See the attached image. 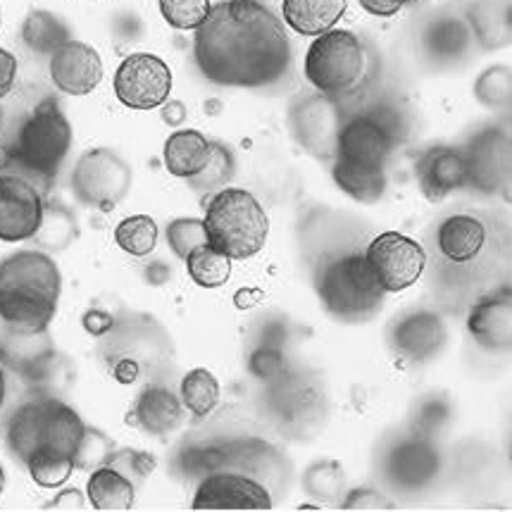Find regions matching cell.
<instances>
[{"instance_id": "6da1fadb", "label": "cell", "mask_w": 512, "mask_h": 512, "mask_svg": "<svg viewBox=\"0 0 512 512\" xmlns=\"http://www.w3.org/2000/svg\"><path fill=\"white\" fill-rule=\"evenodd\" d=\"M193 62L210 84L265 89L291 72L293 48L270 5L220 0L193 31Z\"/></svg>"}, {"instance_id": "7a4b0ae2", "label": "cell", "mask_w": 512, "mask_h": 512, "mask_svg": "<svg viewBox=\"0 0 512 512\" xmlns=\"http://www.w3.org/2000/svg\"><path fill=\"white\" fill-rule=\"evenodd\" d=\"M62 293L60 267L46 251H17L0 260V322L48 329Z\"/></svg>"}, {"instance_id": "3957f363", "label": "cell", "mask_w": 512, "mask_h": 512, "mask_svg": "<svg viewBox=\"0 0 512 512\" xmlns=\"http://www.w3.org/2000/svg\"><path fill=\"white\" fill-rule=\"evenodd\" d=\"M98 353L117 384H155L170 372L174 343L155 317L127 312L103 336Z\"/></svg>"}, {"instance_id": "277c9868", "label": "cell", "mask_w": 512, "mask_h": 512, "mask_svg": "<svg viewBox=\"0 0 512 512\" xmlns=\"http://www.w3.org/2000/svg\"><path fill=\"white\" fill-rule=\"evenodd\" d=\"M84 434L86 424L79 412L43 391L22 403L5 424V443L20 462H27L39 451H58L74 458Z\"/></svg>"}, {"instance_id": "5b68a950", "label": "cell", "mask_w": 512, "mask_h": 512, "mask_svg": "<svg viewBox=\"0 0 512 512\" xmlns=\"http://www.w3.org/2000/svg\"><path fill=\"white\" fill-rule=\"evenodd\" d=\"M10 155L17 174L39 189L58 177L72 148V124L53 96L43 98L24 117L12 141ZM41 191V189H39Z\"/></svg>"}, {"instance_id": "8992f818", "label": "cell", "mask_w": 512, "mask_h": 512, "mask_svg": "<svg viewBox=\"0 0 512 512\" xmlns=\"http://www.w3.org/2000/svg\"><path fill=\"white\" fill-rule=\"evenodd\" d=\"M208 246L229 260H248L265 248L270 236V217L251 191L224 186L205 205Z\"/></svg>"}, {"instance_id": "52a82bcc", "label": "cell", "mask_w": 512, "mask_h": 512, "mask_svg": "<svg viewBox=\"0 0 512 512\" xmlns=\"http://www.w3.org/2000/svg\"><path fill=\"white\" fill-rule=\"evenodd\" d=\"M374 58L367 43L346 29L315 36L305 55V77L324 96H358L372 77Z\"/></svg>"}, {"instance_id": "ba28073f", "label": "cell", "mask_w": 512, "mask_h": 512, "mask_svg": "<svg viewBox=\"0 0 512 512\" xmlns=\"http://www.w3.org/2000/svg\"><path fill=\"white\" fill-rule=\"evenodd\" d=\"M317 293L324 310L343 324L370 322L382 310L386 291L365 255H341L317 274Z\"/></svg>"}, {"instance_id": "9c48e42d", "label": "cell", "mask_w": 512, "mask_h": 512, "mask_svg": "<svg viewBox=\"0 0 512 512\" xmlns=\"http://www.w3.org/2000/svg\"><path fill=\"white\" fill-rule=\"evenodd\" d=\"M267 412L282 434L310 439L329 417V398L322 379L293 370L279 374L267 391Z\"/></svg>"}, {"instance_id": "30bf717a", "label": "cell", "mask_w": 512, "mask_h": 512, "mask_svg": "<svg viewBox=\"0 0 512 512\" xmlns=\"http://www.w3.org/2000/svg\"><path fill=\"white\" fill-rule=\"evenodd\" d=\"M131 189L129 162L110 148H91L77 160L72 172L74 198L86 208L115 210Z\"/></svg>"}, {"instance_id": "8fae6325", "label": "cell", "mask_w": 512, "mask_h": 512, "mask_svg": "<svg viewBox=\"0 0 512 512\" xmlns=\"http://www.w3.org/2000/svg\"><path fill=\"white\" fill-rule=\"evenodd\" d=\"M465 186L484 196L505 193L512 172V141L501 127H484L465 143Z\"/></svg>"}, {"instance_id": "7c38bea8", "label": "cell", "mask_w": 512, "mask_h": 512, "mask_svg": "<svg viewBox=\"0 0 512 512\" xmlns=\"http://www.w3.org/2000/svg\"><path fill=\"white\" fill-rule=\"evenodd\" d=\"M396 146L398 141L382 124L374 122L367 112L358 110L351 117H343L332 162L348 170L386 172Z\"/></svg>"}, {"instance_id": "4fadbf2b", "label": "cell", "mask_w": 512, "mask_h": 512, "mask_svg": "<svg viewBox=\"0 0 512 512\" xmlns=\"http://www.w3.org/2000/svg\"><path fill=\"white\" fill-rule=\"evenodd\" d=\"M343 124V112L336 98L324 93L301 96L289 108V129L303 151L317 160H332Z\"/></svg>"}, {"instance_id": "5bb4252c", "label": "cell", "mask_w": 512, "mask_h": 512, "mask_svg": "<svg viewBox=\"0 0 512 512\" xmlns=\"http://www.w3.org/2000/svg\"><path fill=\"white\" fill-rule=\"evenodd\" d=\"M172 70L160 55L131 53L115 72V96L129 110H155L170 101Z\"/></svg>"}, {"instance_id": "9a60e30c", "label": "cell", "mask_w": 512, "mask_h": 512, "mask_svg": "<svg viewBox=\"0 0 512 512\" xmlns=\"http://www.w3.org/2000/svg\"><path fill=\"white\" fill-rule=\"evenodd\" d=\"M0 362L22 377L24 382L41 391L58 370V353L48 329H20L12 324H0Z\"/></svg>"}, {"instance_id": "2e32d148", "label": "cell", "mask_w": 512, "mask_h": 512, "mask_svg": "<svg viewBox=\"0 0 512 512\" xmlns=\"http://www.w3.org/2000/svg\"><path fill=\"white\" fill-rule=\"evenodd\" d=\"M365 255L386 293H398L417 284L427 267V251L401 231H384L372 239Z\"/></svg>"}, {"instance_id": "e0dca14e", "label": "cell", "mask_w": 512, "mask_h": 512, "mask_svg": "<svg viewBox=\"0 0 512 512\" xmlns=\"http://www.w3.org/2000/svg\"><path fill=\"white\" fill-rule=\"evenodd\" d=\"M272 491L258 479L236 470H217L198 479L193 510H270Z\"/></svg>"}, {"instance_id": "ac0fdd59", "label": "cell", "mask_w": 512, "mask_h": 512, "mask_svg": "<svg viewBox=\"0 0 512 512\" xmlns=\"http://www.w3.org/2000/svg\"><path fill=\"white\" fill-rule=\"evenodd\" d=\"M384 479L398 491H422L439 477L441 453L432 439L410 434L391 443L382 458Z\"/></svg>"}, {"instance_id": "d6986e66", "label": "cell", "mask_w": 512, "mask_h": 512, "mask_svg": "<svg viewBox=\"0 0 512 512\" xmlns=\"http://www.w3.org/2000/svg\"><path fill=\"white\" fill-rule=\"evenodd\" d=\"M43 196L20 174H0V241H31L43 220Z\"/></svg>"}, {"instance_id": "ffe728a7", "label": "cell", "mask_w": 512, "mask_h": 512, "mask_svg": "<svg viewBox=\"0 0 512 512\" xmlns=\"http://www.w3.org/2000/svg\"><path fill=\"white\" fill-rule=\"evenodd\" d=\"M448 341V327L434 310H410L391 324V351L405 362L422 365L434 360Z\"/></svg>"}, {"instance_id": "44dd1931", "label": "cell", "mask_w": 512, "mask_h": 512, "mask_svg": "<svg viewBox=\"0 0 512 512\" xmlns=\"http://www.w3.org/2000/svg\"><path fill=\"white\" fill-rule=\"evenodd\" d=\"M51 79L67 96H89L103 81V60L84 41H67L51 55Z\"/></svg>"}, {"instance_id": "7402d4cb", "label": "cell", "mask_w": 512, "mask_h": 512, "mask_svg": "<svg viewBox=\"0 0 512 512\" xmlns=\"http://www.w3.org/2000/svg\"><path fill=\"white\" fill-rule=\"evenodd\" d=\"M472 339L486 351H510L512 343V291L510 286L486 293L472 305L467 317Z\"/></svg>"}, {"instance_id": "603a6c76", "label": "cell", "mask_w": 512, "mask_h": 512, "mask_svg": "<svg viewBox=\"0 0 512 512\" xmlns=\"http://www.w3.org/2000/svg\"><path fill=\"white\" fill-rule=\"evenodd\" d=\"M415 177L427 201H446L451 193L465 189V160H462V151L455 146L427 148L415 162Z\"/></svg>"}, {"instance_id": "cb8c5ba5", "label": "cell", "mask_w": 512, "mask_h": 512, "mask_svg": "<svg viewBox=\"0 0 512 512\" xmlns=\"http://www.w3.org/2000/svg\"><path fill=\"white\" fill-rule=\"evenodd\" d=\"M184 422V403L170 386L162 382L146 384L134 410L129 412V424L143 429L151 436H170Z\"/></svg>"}, {"instance_id": "d4e9b609", "label": "cell", "mask_w": 512, "mask_h": 512, "mask_svg": "<svg viewBox=\"0 0 512 512\" xmlns=\"http://www.w3.org/2000/svg\"><path fill=\"white\" fill-rule=\"evenodd\" d=\"M436 246L439 253L453 265H470L482 255L486 246V227L474 215H451L436 229Z\"/></svg>"}, {"instance_id": "484cf974", "label": "cell", "mask_w": 512, "mask_h": 512, "mask_svg": "<svg viewBox=\"0 0 512 512\" xmlns=\"http://www.w3.org/2000/svg\"><path fill=\"white\" fill-rule=\"evenodd\" d=\"M467 27L472 31V39L484 51H498L505 48L512 39L510 3L508 0H474L465 8Z\"/></svg>"}, {"instance_id": "4316f807", "label": "cell", "mask_w": 512, "mask_h": 512, "mask_svg": "<svg viewBox=\"0 0 512 512\" xmlns=\"http://www.w3.org/2000/svg\"><path fill=\"white\" fill-rule=\"evenodd\" d=\"M472 41V31L460 17H436L422 31L424 53L441 65L467 58Z\"/></svg>"}, {"instance_id": "83f0119b", "label": "cell", "mask_w": 512, "mask_h": 512, "mask_svg": "<svg viewBox=\"0 0 512 512\" xmlns=\"http://www.w3.org/2000/svg\"><path fill=\"white\" fill-rule=\"evenodd\" d=\"M346 10L348 0H284L282 22L301 36H320L334 29Z\"/></svg>"}, {"instance_id": "f1b7e54d", "label": "cell", "mask_w": 512, "mask_h": 512, "mask_svg": "<svg viewBox=\"0 0 512 512\" xmlns=\"http://www.w3.org/2000/svg\"><path fill=\"white\" fill-rule=\"evenodd\" d=\"M141 486L129 479L127 474L117 470L112 465L96 467L89 477V486H86V496L89 503L96 510L105 512H122L131 510L136 503V493Z\"/></svg>"}, {"instance_id": "f546056e", "label": "cell", "mask_w": 512, "mask_h": 512, "mask_svg": "<svg viewBox=\"0 0 512 512\" xmlns=\"http://www.w3.org/2000/svg\"><path fill=\"white\" fill-rule=\"evenodd\" d=\"M165 167L172 177L191 179L203 170L210 158L208 136L198 129H177L170 139L165 141Z\"/></svg>"}, {"instance_id": "4dcf8cb0", "label": "cell", "mask_w": 512, "mask_h": 512, "mask_svg": "<svg viewBox=\"0 0 512 512\" xmlns=\"http://www.w3.org/2000/svg\"><path fill=\"white\" fill-rule=\"evenodd\" d=\"M22 41L31 53L53 55L72 41V31L62 17L51 10H31L22 24Z\"/></svg>"}, {"instance_id": "1f68e13d", "label": "cell", "mask_w": 512, "mask_h": 512, "mask_svg": "<svg viewBox=\"0 0 512 512\" xmlns=\"http://www.w3.org/2000/svg\"><path fill=\"white\" fill-rule=\"evenodd\" d=\"M179 398L184 403V408L191 412L196 420H205V417L212 415V410L220 405L222 389L217 377L205 367H196L181 379L179 386Z\"/></svg>"}, {"instance_id": "d6a6232c", "label": "cell", "mask_w": 512, "mask_h": 512, "mask_svg": "<svg viewBox=\"0 0 512 512\" xmlns=\"http://www.w3.org/2000/svg\"><path fill=\"white\" fill-rule=\"evenodd\" d=\"M77 234V220H74V215L65 208V205L43 203L41 227L31 241H34L41 251H65V248L77 239Z\"/></svg>"}, {"instance_id": "836d02e7", "label": "cell", "mask_w": 512, "mask_h": 512, "mask_svg": "<svg viewBox=\"0 0 512 512\" xmlns=\"http://www.w3.org/2000/svg\"><path fill=\"white\" fill-rule=\"evenodd\" d=\"M303 486L315 501L341 505L346 496V472L336 460H317L305 470Z\"/></svg>"}, {"instance_id": "e575fe53", "label": "cell", "mask_w": 512, "mask_h": 512, "mask_svg": "<svg viewBox=\"0 0 512 512\" xmlns=\"http://www.w3.org/2000/svg\"><path fill=\"white\" fill-rule=\"evenodd\" d=\"M332 177L336 186L351 196L353 201L374 205L386 196V172H362V170H348V167L332 165Z\"/></svg>"}, {"instance_id": "d590c367", "label": "cell", "mask_w": 512, "mask_h": 512, "mask_svg": "<svg viewBox=\"0 0 512 512\" xmlns=\"http://www.w3.org/2000/svg\"><path fill=\"white\" fill-rule=\"evenodd\" d=\"M184 262L189 277L198 286H203V289H220L231 277V260L224 253L208 246V243L198 248V251H193Z\"/></svg>"}, {"instance_id": "8d00e7d4", "label": "cell", "mask_w": 512, "mask_h": 512, "mask_svg": "<svg viewBox=\"0 0 512 512\" xmlns=\"http://www.w3.org/2000/svg\"><path fill=\"white\" fill-rule=\"evenodd\" d=\"M234 174H236L234 153H231L224 143L210 141L208 162H205V167L196 174V177L186 181H189V186L196 193H210L212 196V191H220L224 186H229V181L234 179Z\"/></svg>"}, {"instance_id": "74e56055", "label": "cell", "mask_w": 512, "mask_h": 512, "mask_svg": "<svg viewBox=\"0 0 512 512\" xmlns=\"http://www.w3.org/2000/svg\"><path fill=\"white\" fill-rule=\"evenodd\" d=\"M115 243L134 258H146L158 246V224L151 215H131L117 224Z\"/></svg>"}, {"instance_id": "f35d334b", "label": "cell", "mask_w": 512, "mask_h": 512, "mask_svg": "<svg viewBox=\"0 0 512 512\" xmlns=\"http://www.w3.org/2000/svg\"><path fill=\"white\" fill-rule=\"evenodd\" d=\"M36 484L41 489H60L67 479L72 477V472L77 470L74 458L58 451H39L24 462Z\"/></svg>"}, {"instance_id": "ab89813d", "label": "cell", "mask_w": 512, "mask_h": 512, "mask_svg": "<svg viewBox=\"0 0 512 512\" xmlns=\"http://www.w3.org/2000/svg\"><path fill=\"white\" fill-rule=\"evenodd\" d=\"M512 96V72L505 65H493L474 81V98L489 110H505Z\"/></svg>"}, {"instance_id": "60d3db41", "label": "cell", "mask_w": 512, "mask_h": 512, "mask_svg": "<svg viewBox=\"0 0 512 512\" xmlns=\"http://www.w3.org/2000/svg\"><path fill=\"white\" fill-rule=\"evenodd\" d=\"M167 243H170L172 253L179 260H186L193 251L203 248L208 243V234H205L203 220L196 217H179L167 224Z\"/></svg>"}, {"instance_id": "b9f144b4", "label": "cell", "mask_w": 512, "mask_h": 512, "mask_svg": "<svg viewBox=\"0 0 512 512\" xmlns=\"http://www.w3.org/2000/svg\"><path fill=\"white\" fill-rule=\"evenodd\" d=\"M210 0H160L162 20L179 31H196L208 17Z\"/></svg>"}, {"instance_id": "7bdbcfd3", "label": "cell", "mask_w": 512, "mask_h": 512, "mask_svg": "<svg viewBox=\"0 0 512 512\" xmlns=\"http://www.w3.org/2000/svg\"><path fill=\"white\" fill-rule=\"evenodd\" d=\"M112 453H115V443H112L103 432H98V429L86 427L84 441H81L79 451L74 455V465H77L79 470L93 472L96 467L108 465Z\"/></svg>"}, {"instance_id": "ee69618b", "label": "cell", "mask_w": 512, "mask_h": 512, "mask_svg": "<svg viewBox=\"0 0 512 512\" xmlns=\"http://www.w3.org/2000/svg\"><path fill=\"white\" fill-rule=\"evenodd\" d=\"M248 370L255 379L270 384L279 374H284L289 367H286V355L277 343H260L258 348L251 353V360H248Z\"/></svg>"}, {"instance_id": "f6af8a7d", "label": "cell", "mask_w": 512, "mask_h": 512, "mask_svg": "<svg viewBox=\"0 0 512 512\" xmlns=\"http://www.w3.org/2000/svg\"><path fill=\"white\" fill-rule=\"evenodd\" d=\"M448 417H451V412H448V403L443 398H427L417 410L415 420H412V434H420L424 439L434 441V436L446 427Z\"/></svg>"}, {"instance_id": "bcb514c9", "label": "cell", "mask_w": 512, "mask_h": 512, "mask_svg": "<svg viewBox=\"0 0 512 512\" xmlns=\"http://www.w3.org/2000/svg\"><path fill=\"white\" fill-rule=\"evenodd\" d=\"M108 465L117 467V470L124 472L129 479H134V482L141 486L155 470V458L151 453L134 451V448H122V451H117L115 448V453L110 455Z\"/></svg>"}, {"instance_id": "7dc6e473", "label": "cell", "mask_w": 512, "mask_h": 512, "mask_svg": "<svg viewBox=\"0 0 512 512\" xmlns=\"http://www.w3.org/2000/svg\"><path fill=\"white\" fill-rule=\"evenodd\" d=\"M343 510H393V503L374 489H355L341 501Z\"/></svg>"}, {"instance_id": "c3c4849f", "label": "cell", "mask_w": 512, "mask_h": 512, "mask_svg": "<svg viewBox=\"0 0 512 512\" xmlns=\"http://www.w3.org/2000/svg\"><path fill=\"white\" fill-rule=\"evenodd\" d=\"M81 324H84V329L91 336H96V339H103V336L110 334L112 327L117 324V315H112L110 310H105V308H101V305H98V308H89L84 312V317H81Z\"/></svg>"}, {"instance_id": "681fc988", "label": "cell", "mask_w": 512, "mask_h": 512, "mask_svg": "<svg viewBox=\"0 0 512 512\" xmlns=\"http://www.w3.org/2000/svg\"><path fill=\"white\" fill-rule=\"evenodd\" d=\"M17 79V58L5 48H0V101L12 91Z\"/></svg>"}, {"instance_id": "f907efd6", "label": "cell", "mask_w": 512, "mask_h": 512, "mask_svg": "<svg viewBox=\"0 0 512 512\" xmlns=\"http://www.w3.org/2000/svg\"><path fill=\"white\" fill-rule=\"evenodd\" d=\"M412 0H360V8L374 17H393Z\"/></svg>"}, {"instance_id": "816d5d0a", "label": "cell", "mask_w": 512, "mask_h": 512, "mask_svg": "<svg viewBox=\"0 0 512 512\" xmlns=\"http://www.w3.org/2000/svg\"><path fill=\"white\" fill-rule=\"evenodd\" d=\"M186 115H189V112H186V105L181 101H165L160 105V117L167 127H174V129L181 127L186 120Z\"/></svg>"}, {"instance_id": "f5cc1de1", "label": "cell", "mask_w": 512, "mask_h": 512, "mask_svg": "<svg viewBox=\"0 0 512 512\" xmlns=\"http://www.w3.org/2000/svg\"><path fill=\"white\" fill-rule=\"evenodd\" d=\"M146 279L148 282H151L153 286H162L167 282V279H170V267L165 265V262H151V265H146Z\"/></svg>"}, {"instance_id": "db71d44e", "label": "cell", "mask_w": 512, "mask_h": 512, "mask_svg": "<svg viewBox=\"0 0 512 512\" xmlns=\"http://www.w3.org/2000/svg\"><path fill=\"white\" fill-rule=\"evenodd\" d=\"M12 167V155H10V148L5 146L3 141H0V174L8 172Z\"/></svg>"}, {"instance_id": "11a10c76", "label": "cell", "mask_w": 512, "mask_h": 512, "mask_svg": "<svg viewBox=\"0 0 512 512\" xmlns=\"http://www.w3.org/2000/svg\"><path fill=\"white\" fill-rule=\"evenodd\" d=\"M5 396H8V379H5V367L3 362H0V410H3L5 405Z\"/></svg>"}, {"instance_id": "9f6ffc18", "label": "cell", "mask_w": 512, "mask_h": 512, "mask_svg": "<svg viewBox=\"0 0 512 512\" xmlns=\"http://www.w3.org/2000/svg\"><path fill=\"white\" fill-rule=\"evenodd\" d=\"M3 491H5V470L3 465H0V496H3Z\"/></svg>"}, {"instance_id": "6f0895ef", "label": "cell", "mask_w": 512, "mask_h": 512, "mask_svg": "<svg viewBox=\"0 0 512 512\" xmlns=\"http://www.w3.org/2000/svg\"><path fill=\"white\" fill-rule=\"evenodd\" d=\"M3 124H5V112H3V105H0V131H3Z\"/></svg>"}, {"instance_id": "680465c9", "label": "cell", "mask_w": 512, "mask_h": 512, "mask_svg": "<svg viewBox=\"0 0 512 512\" xmlns=\"http://www.w3.org/2000/svg\"><path fill=\"white\" fill-rule=\"evenodd\" d=\"M0 22H3V10H0Z\"/></svg>"}]
</instances>
